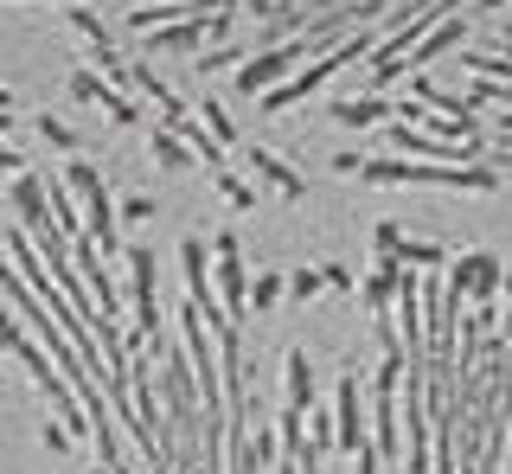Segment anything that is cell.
I'll use <instances>...</instances> for the list:
<instances>
[{
  "mask_svg": "<svg viewBox=\"0 0 512 474\" xmlns=\"http://www.w3.org/2000/svg\"><path fill=\"white\" fill-rule=\"evenodd\" d=\"M250 167H256V173H263V180H276V186H282V193H301V180H295V167H282V161H276V154H263V148H250Z\"/></svg>",
  "mask_w": 512,
  "mask_h": 474,
  "instance_id": "4",
  "label": "cell"
},
{
  "mask_svg": "<svg viewBox=\"0 0 512 474\" xmlns=\"http://www.w3.org/2000/svg\"><path fill=\"white\" fill-rule=\"evenodd\" d=\"M218 193H224V199H237V205H250V199H256L244 180H231V173H224V180H218Z\"/></svg>",
  "mask_w": 512,
  "mask_h": 474,
  "instance_id": "10",
  "label": "cell"
},
{
  "mask_svg": "<svg viewBox=\"0 0 512 474\" xmlns=\"http://www.w3.org/2000/svg\"><path fill=\"white\" fill-rule=\"evenodd\" d=\"M39 135H45V141H52V148H64V154H71V148H77V135H71V129H64V122H58V116H39Z\"/></svg>",
  "mask_w": 512,
  "mask_h": 474,
  "instance_id": "8",
  "label": "cell"
},
{
  "mask_svg": "<svg viewBox=\"0 0 512 474\" xmlns=\"http://www.w3.org/2000/svg\"><path fill=\"white\" fill-rule=\"evenodd\" d=\"M71 90H77V97H90V103H103L109 116L122 122V129H141V103H128L122 90H109V84H103L96 71H77V77H71Z\"/></svg>",
  "mask_w": 512,
  "mask_h": 474,
  "instance_id": "3",
  "label": "cell"
},
{
  "mask_svg": "<svg viewBox=\"0 0 512 474\" xmlns=\"http://www.w3.org/2000/svg\"><path fill=\"white\" fill-rule=\"evenodd\" d=\"M301 52H308V45H269V52L263 58H250V65H244V77H237V90H244V97H269V77H282L288 65H295V58Z\"/></svg>",
  "mask_w": 512,
  "mask_h": 474,
  "instance_id": "2",
  "label": "cell"
},
{
  "mask_svg": "<svg viewBox=\"0 0 512 474\" xmlns=\"http://www.w3.org/2000/svg\"><path fill=\"white\" fill-rule=\"evenodd\" d=\"M154 161L160 167H186V148L173 141V129H154Z\"/></svg>",
  "mask_w": 512,
  "mask_h": 474,
  "instance_id": "7",
  "label": "cell"
},
{
  "mask_svg": "<svg viewBox=\"0 0 512 474\" xmlns=\"http://www.w3.org/2000/svg\"><path fill=\"white\" fill-rule=\"evenodd\" d=\"M0 167H7V173H26V161H20V154L7 148V141H0Z\"/></svg>",
  "mask_w": 512,
  "mask_h": 474,
  "instance_id": "11",
  "label": "cell"
},
{
  "mask_svg": "<svg viewBox=\"0 0 512 474\" xmlns=\"http://www.w3.org/2000/svg\"><path fill=\"white\" fill-rule=\"evenodd\" d=\"M461 39H468V20H448L442 33H429V39H423V52H416V65H429V58H442L448 45H461Z\"/></svg>",
  "mask_w": 512,
  "mask_h": 474,
  "instance_id": "5",
  "label": "cell"
},
{
  "mask_svg": "<svg viewBox=\"0 0 512 474\" xmlns=\"http://www.w3.org/2000/svg\"><path fill=\"white\" fill-rule=\"evenodd\" d=\"M71 193L90 205V231H96V244H116V231H109V193H103V173H96L90 161H71Z\"/></svg>",
  "mask_w": 512,
  "mask_h": 474,
  "instance_id": "1",
  "label": "cell"
},
{
  "mask_svg": "<svg viewBox=\"0 0 512 474\" xmlns=\"http://www.w3.org/2000/svg\"><path fill=\"white\" fill-rule=\"evenodd\" d=\"M340 122H391V103H378V97H365V103H340L333 109Z\"/></svg>",
  "mask_w": 512,
  "mask_h": 474,
  "instance_id": "6",
  "label": "cell"
},
{
  "mask_svg": "<svg viewBox=\"0 0 512 474\" xmlns=\"http://www.w3.org/2000/svg\"><path fill=\"white\" fill-rule=\"evenodd\" d=\"M205 122H212V129H218V141H237L231 116H224V103H205Z\"/></svg>",
  "mask_w": 512,
  "mask_h": 474,
  "instance_id": "9",
  "label": "cell"
}]
</instances>
